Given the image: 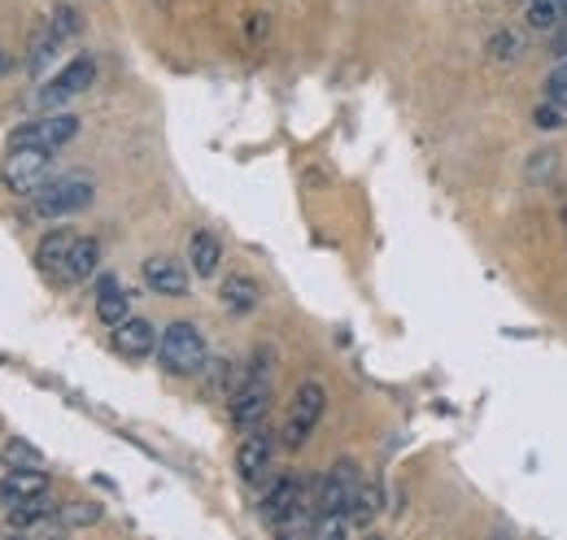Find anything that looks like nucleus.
Masks as SVG:
<instances>
[{"label": "nucleus", "mask_w": 567, "mask_h": 540, "mask_svg": "<svg viewBox=\"0 0 567 540\" xmlns=\"http://www.w3.org/2000/svg\"><path fill=\"white\" fill-rule=\"evenodd\" d=\"M157 362L171 375H202L210 362V349L197 323H171L157 340Z\"/></svg>", "instance_id": "nucleus-1"}, {"label": "nucleus", "mask_w": 567, "mask_h": 540, "mask_svg": "<svg viewBox=\"0 0 567 540\" xmlns=\"http://www.w3.org/2000/svg\"><path fill=\"white\" fill-rule=\"evenodd\" d=\"M53 175V153L49 148H22L9 144V157L0 162V179L9 184V193L18 197H35Z\"/></svg>", "instance_id": "nucleus-2"}, {"label": "nucleus", "mask_w": 567, "mask_h": 540, "mask_svg": "<svg viewBox=\"0 0 567 540\" xmlns=\"http://www.w3.org/2000/svg\"><path fill=\"white\" fill-rule=\"evenodd\" d=\"M358 488H362V479H358V467L350 458L328 467V475L315 484V519H346L354 510Z\"/></svg>", "instance_id": "nucleus-3"}, {"label": "nucleus", "mask_w": 567, "mask_h": 540, "mask_svg": "<svg viewBox=\"0 0 567 540\" xmlns=\"http://www.w3.org/2000/svg\"><path fill=\"white\" fill-rule=\"evenodd\" d=\"M323 409H328V388H323V384H315V380H306V384L292 393L288 418H284V432H280L284 449H301V445L315 436V427H319Z\"/></svg>", "instance_id": "nucleus-4"}, {"label": "nucleus", "mask_w": 567, "mask_h": 540, "mask_svg": "<svg viewBox=\"0 0 567 540\" xmlns=\"http://www.w3.org/2000/svg\"><path fill=\"white\" fill-rule=\"evenodd\" d=\"M267 405H271V380H267V371H262V353H258L254 366H249V375L231 388L227 409H231V423H236L240 432H249V427H258V423L267 418Z\"/></svg>", "instance_id": "nucleus-5"}, {"label": "nucleus", "mask_w": 567, "mask_h": 540, "mask_svg": "<svg viewBox=\"0 0 567 540\" xmlns=\"http://www.w3.org/2000/svg\"><path fill=\"white\" fill-rule=\"evenodd\" d=\"M306 510L315 515V497L306 501V484H301L297 475H280V479L262 492V519H267L271 528H292Z\"/></svg>", "instance_id": "nucleus-6"}, {"label": "nucleus", "mask_w": 567, "mask_h": 540, "mask_svg": "<svg viewBox=\"0 0 567 540\" xmlns=\"http://www.w3.org/2000/svg\"><path fill=\"white\" fill-rule=\"evenodd\" d=\"M31 201H35V214H40V218H62V214H74V209L92 205V179H83V175L49 179Z\"/></svg>", "instance_id": "nucleus-7"}, {"label": "nucleus", "mask_w": 567, "mask_h": 540, "mask_svg": "<svg viewBox=\"0 0 567 540\" xmlns=\"http://www.w3.org/2000/svg\"><path fill=\"white\" fill-rule=\"evenodd\" d=\"M74 135H79V118H74V114H44V118L27 123L22 132H13L9 144H22V148H49V153H58L62 144H71Z\"/></svg>", "instance_id": "nucleus-8"}, {"label": "nucleus", "mask_w": 567, "mask_h": 540, "mask_svg": "<svg viewBox=\"0 0 567 540\" xmlns=\"http://www.w3.org/2000/svg\"><path fill=\"white\" fill-rule=\"evenodd\" d=\"M271 454H276V440H271V432L258 423V427H249L245 432V440H240V449H236V471L245 484H258L262 475L271 471Z\"/></svg>", "instance_id": "nucleus-9"}, {"label": "nucleus", "mask_w": 567, "mask_h": 540, "mask_svg": "<svg viewBox=\"0 0 567 540\" xmlns=\"http://www.w3.org/2000/svg\"><path fill=\"white\" fill-rule=\"evenodd\" d=\"M92 79H96V62H92V58H74L58 79H49V87L40 92V101H44V105H62V101H71L79 92H87Z\"/></svg>", "instance_id": "nucleus-10"}, {"label": "nucleus", "mask_w": 567, "mask_h": 540, "mask_svg": "<svg viewBox=\"0 0 567 540\" xmlns=\"http://www.w3.org/2000/svg\"><path fill=\"white\" fill-rule=\"evenodd\" d=\"M44 492H49V475L40 471V467H13L0 479V501L4 506L31 501V497H44Z\"/></svg>", "instance_id": "nucleus-11"}, {"label": "nucleus", "mask_w": 567, "mask_h": 540, "mask_svg": "<svg viewBox=\"0 0 567 540\" xmlns=\"http://www.w3.org/2000/svg\"><path fill=\"white\" fill-rule=\"evenodd\" d=\"M157 328L148 323V319H123L118 328H114V349L123 353V357H148L153 349H157Z\"/></svg>", "instance_id": "nucleus-12"}, {"label": "nucleus", "mask_w": 567, "mask_h": 540, "mask_svg": "<svg viewBox=\"0 0 567 540\" xmlns=\"http://www.w3.org/2000/svg\"><path fill=\"white\" fill-rule=\"evenodd\" d=\"M144 283L157 297H184L188 292V270L179 267L175 258H148L144 262Z\"/></svg>", "instance_id": "nucleus-13"}, {"label": "nucleus", "mask_w": 567, "mask_h": 540, "mask_svg": "<svg viewBox=\"0 0 567 540\" xmlns=\"http://www.w3.org/2000/svg\"><path fill=\"white\" fill-rule=\"evenodd\" d=\"M74 231H49L44 240H40V249H35V262L44 274H53V279H62L66 274V262H71V249H74Z\"/></svg>", "instance_id": "nucleus-14"}, {"label": "nucleus", "mask_w": 567, "mask_h": 540, "mask_svg": "<svg viewBox=\"0 0 567 540\" xmlns=\"http://www.w3.org/2000/svg\"><path fill=\"white\" fill-rule=\"evenodd\" d=\"M96 319L105 328H118L123 319H132V301L118 288V279H101V288H96Z\"/></svg>", "instance_id": "nucleus-15"}, {"label": "nucleus", "mask_w": 567, "mask_h": 540, "mask_svg": "<svg viewBox=\"0 0 567 540\" xmlns=\"http://www.w3.org/2000/svg\"><path fill=\"white\" fill-rule=\"evenodd\" d=\"M258 301H262L258 279H249V274H227L223 279V305L231 314H249V310H258Z\"/></svg>", "instance_id": "nucleus-16"}, {"label": "nucleus", "mask_w": 567, "mask_h": 540, "mask_svg": "<svg viewBox=\"0 0 567 540\" xmlns=\"http://www.w3.org/2000/svg\"><path fill=\"white\" fill-rule=\"evenodd\" d=\"M188 262H193V270H197L202 279L218 274L223 245H218V236H214V231H193V240H188Z\"/></svg>", "instance_id": "nucleus-17"}, {"label": "nucleus", "mask_w": 567, "mask_h": 540, "mask_svg": "<svg viewBox=\"0 0 567 540\" xmlns=\"http://www.w3.org/2000/svg\"><path fill=\"white\" fill-rule=\"evenodd\" d=\"M96 267H101V245L92 240V236H79L71 249V262H66V283H79V279H87V274H96Z\"/></svg>", "instance_id": "nucleus-18"}, {"label": "nucleus", "mask_w": 567, "mask_h": 540, "mask_svg": "<svg viewBox=\"0 0 567 540\" xmlns=\"http://www.w3.org/2000/svg\"><path fill=\"white\" fill-rule=\"evenodd\" d=\"M53 515V506H44V497H31V501H18L9 506V528H35Z\"/></svg>", "instance_id": "nucleus-19"}, {"label": "nucleus", "mask_w": 567, "mask_h": 540, "mask_svg": "<svg viewBox=\"0 0 567 540\" xmlns=\"http://www.w3.org/2000/svg\"><path fill=\"white\" fill-rule=\"evenodd\" d=\"M58 519H62L66 528H83V523H96V519H101V506H92V501H71L66 510H58Z\"/></svg>", "instance_id": "nucleus-20"}, {"label": "nucleus", "mask_w": 567, "mask_h": 540, "mask_svg": "<svg viewBox=\"0 0 567 540\" xmlns=\"http://www.w3.org/2000/svg\"><path fill=\"white\" fill-rule=\"evenodd\" d=\"M4 458H9L13 467H40V449H35V445H27V440H18V436H9Z\"/></svg>", "instance_id": "nucleus-21"}, {"label": "nucleus", "mask_w": 567, "mask_h": 540, "mask_svg": "<svg viewBox=\"0 0 567 540\" xmlns=\"http://www.w3.org/2000/svg\"><path fill=\"white\" fill-rule=\"evenodd\" d=\"M533 118H537V127H542V132H559V127H564V118H559V105H555V101H550V105H542Z\"/></svg>", "instance_id": "nucleus-22"}, {"label": "nucleus", "mask_w": 567, "mask_h": 540, "mask_svg": "<svg viewBox=\"0 0 567 540\" xmlns=\"http://www.w3.org/2000/svg\"><path fill=\"white\" fill-rule=\"evenodd\" d=\"M515 53H519V40H515V35H497L494 58H515Z\"/></svg>", "instance_id": "nucleus-23"}, {"label": "nucleus", "mask_w": 567, "mask_h": 540, "mask_svg": "<svg viewBox=\"0 0 567 540\" xmlns=\"http://www.w3.org/2000/svg\"><path fill=\"white\" fill-rule=\"evenodd\" d=\"M4 66H9V62H4V53H0V74H4Z\"/></svg>", "instance_id": "nucleus-24"}]
</instances>
